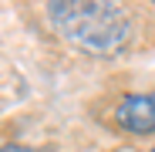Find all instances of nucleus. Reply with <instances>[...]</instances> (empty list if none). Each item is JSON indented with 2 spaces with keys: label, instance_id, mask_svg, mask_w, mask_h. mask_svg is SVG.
<instances>
[{
  "label": "nucleus",
  "instance_id": "2",
  "mask_svg": "<svg viewBox=\"0 0 155 152\" xmlns=\"http://www.w3.org/2000/svg\"><path fill=\"white\" fill-rule=\"evenodd\" d=\"M115 122L132 135H152L155 132V91H138L118 101Z\"/></svg>",
  "mask_w": 155,
  "mask_h": 152
},
{
  "label": "nucleus",
  "instance_id": "4",
  "mask_svg": "<svg viewBox=\"0 0 155 152\" xmlns=\"http://www.w3.org/2000/svg\"><path fill=\"white\" fill-rule=\"evenodd\" d=\"M37 152H54V149H37Z\"/></svg>",
  "mask_w": 155,
  "mask_h": 152
},
{
  "label": "nucleus",
  "instance_id": "5",
  "mask_svg": "<svg viewBox=\"0 0 155 152\" xmlns=\"http://www.w3.org/2000/svg\"><path fill=\"white\" fill-rule=\"evenodd\" d=\"M152 152H155V149H152Z\"/></svg>",
  "mask_w": 155,
  "mask_h": 152
},
{
  "label": "nucleus",
  "instance_id": "1",
  "mask_svg": "<svg viewBox=\"0 0 155 152\" xmlns=\"http://www.w3.org/2000/svg\"><path fill=\"white\" fill-rule=\"evenodd\" d=\"M47 20L71 47L91 58H118L132 44V17L118 4L54 0L47 4Z\"/></svg>",
  "mask_w": 155,
  "mask_h": 152
},
{
  "label": "nucleus",
  "instance_id": "3",
  "mask_svg": "<svg viewBox=\"0 0 155 152\" xmlns=\"http://www.w3.org/2000/svg\"><path fill=\"white\" fill-rule=\"evenodd\" d=\"M0 152H37L31 145H20V142H7V145H0Z\"/></svg>",
  "mask_w": 155,
  "mask_h": 152
}]
</instances>
